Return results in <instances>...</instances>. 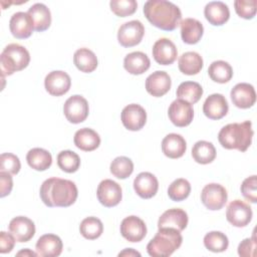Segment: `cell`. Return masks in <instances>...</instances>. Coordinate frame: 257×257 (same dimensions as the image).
Returning a JSON list of instances; mask_svg holds the SVG:
<instances>
[{"label":"cell","mask_w":257,"mask_h":257,"mask_svg":"<svg viewBox=\"0 0 257 257\" xmlns=\"http://www.w3.org/2000/svg\"><path fill=\"white\" fill-rule=\"evenodd\" d=\"M39 194L47 207H69L76 201L78 191L70 180L49 178L42 183Z\"/></svg>","instance_id":"1"},{"label":"cell","mask_w":257,"mask_h":257,"mask_svg":"<svg viewBox=\"0 0 257 257\" xmlns=\"http://www.w3.org/2000/svg\"><path fill=\"white\" fill-rule=\"evenodd\" d=\"M144 14L154 26L165 31L175 30L182 20L180 8L166 0L147 1L144 5Z\"/></svg>","instance_id":"2"},{"label":"cell","mask_w":257,"mask_h":257,"mask_svg":"<svg viewBox=\"0 0 257 257\" xmlns=\"http://www.w3.org/2000/svg\"><path fill=\"white\" fill-rule=\"evenodd\" d=\"M253 135L252 122L245 120L243 122H233L223 126L218 134V140L225 149L245 152L252 143Z\"/></svg>","instance_id":"3"},{"label":"cell","mask_w":257,"mask_h":257,"mask_svg":"<svg viewBox=\"0 0 257 257\" xmlns=\"http://www.w3.org/2000/svg\"><path fill=\"white\" fill-rule=\"evenodd\" d=\"M183 242L181 232L174 228H159L155 237L148 243L147 251L152 257H168L180 248Z\"/></svg>","instance_id":"4"},{"label":"cell","mask_w":257,"mask_h":257,"mask_svg":"<svg viewBox=\"0 0 257 257\" xmlns=\"http://www.w3.org/2000/svg\"><path fill=\"white\" fill-rule=\"evenodd\" d=\"M29 62L30 54L28 50L18 43H10L0 55L2 75H12L14 72L27 67Z\"/></svg>","instance_id":"5"},{"label":"cell","mask_w":257,"mask_h":257,"mask_svg":"<svg viewBox=\"0 0 257 257\" xmlns=\"http://www.w3.org/2000/svg\"><path fill=\"white\" fill-rule=\"evenodd\" d=\"M227 190L217 183L206 185L201 192V201L203 205L212 211L222 209L227 203Z\"/></svg>","instance_id":"6"},{"label":"cell","mask_w":257,"mask_h":257,"mask_svg":"<svg viewBox=\"0 0 257 257\" xmlns=\"http://www.w3.org/2000/svg\"><path fill=\"white\" fill-rule=\"evenodd\" d=\"M88 102L78 94H74L66 99L63 105V112L66 119L72 123H79L86 119L88 116Z\"/></svg>","instance_id":"7"},{"label":"cell","mask_w":257,"mask_h":257,"mask_svg":"<svg viewBox=\"0 0 257 257\" xmlns=\"http://www.w3.org/2000/svg\"><path fill=\"white\" fill-rule=\"evenodd\" d=\"M145 34V27L139 20H132L120 25L117 31L118 43L123 47L138 45Z\"/></svg>","instance_id":"8"},{"label":"cell","mask_w":257,"mask_h":257,"mask_svg":"<svg viewBox=\"0 0 257 257\" xmlns=\"http://www.w3.org/2000/svg\"><path fill=\"white\" fill-rule=\"evenodd\" d=\"M252 209L251 207L241 200L232 201L226 211V218L229 223L235 227H245L252 220Z\"/></svg>","instance_id":"9"},{"label":"cell","mask_w":257,"mask_h":257,"mask_svg":"<svg viewBox=\"0 0 257 257\" xmlns=\"http://www.w3.org/2000/svg\"><path fill=\"white\" fill-rule=\"evenodd\" d=\"M96 195L99 203L107 208L118 205L122 197L120 186L110 179H105L99 183Z\"/></svg>","instance_id":"10"},{"label":"cell","mask_w":257,"mask_h":257,"mask_svg":"<svg viewBox=\"0 0 257 257\" xmlns=\"http://www.w3.org/2000/svg\"><path fill=\"white\" fill-rule=\"evenodd\" d=\"M168 115L170 120L179 127L189 125L194 117V109L191 103L183 100H174L168 109Z\"/></svg>","instance_id":"11"},{"label":"cell","mask_w":257,"mask_h":257,"mask_svg":"<svg viewBox=\"0 0 257 257\" xmlns=\"http://www.w3.org/2000/svg\"><path fill=\"white\" fill-rule=\"evenodd\" d=\"M121 122L128 131H140L146 124L147 112L145 108L137 103H131L121 111Z\"/></svg>","instance_id":"12"},{"label":"cell","mask_w":257,"mask_h":257,"mask_svg":"<svg viewBox=\"0 0 257 257\" xmlns=\"http://www.w3.org/2000/svg\"><path fill=\"white\" fill-rule=\"evenodd\" d=\"M44 86L49 94L53 96H60L69 90L71 86V79L65 71L54 70L45 76Z\"/></svg>","instance_id":"13"},{"label":"cell","mask_w":257,"mask_h":257,"mask_svg":"<svg viewBox=\"0 0 257 257\" xmlns=\"http://www.w3.org/2000/svg\"><path fill=\"white\" fill-rule=\"evenodd\" d=\"M120 234L128 242H140L147 235V226L141 218L128 216L121 221Z\"/></svg>","instance_id":"14"},{"label":"cell","mask_w":257,"mask_h":257,"mask_svg":"<svg viewBox=\"0 0 257 257\" xmlns=\"http://www.w3.org/2000/svg\"><path fill=\"white\" fill-rule=\"evenodd\" d=\"M9 232L13 235L16 242H28L35 234V225L32 220L24 216L13 218L9 223Z\"/></svg>","instance_id":"15"},{"label":"cell","mask_w":257,"mask_h":257,"mask_svg":"<svg viewBox=\"0 0 257 257\" xmlns=\"http://www.w3.org/2000/svg\"><path fill=\"white\" fill-rule=\"evenodd\" d=\"M9 28L15 38L25 39L32 34L34 30V24L27 12L19 11L11 16L9 21Z\"/></svg>","instance_id":"16"},{"label":"cell","mask_w":257,"mask_h":257,"mask_svg":"<svg viewBox=\"0 0 257 257\" xmlns=\"http://www.w3.org/2000/svg\"><path fill=\"white\" fill-rule=\"evenodd\" d=\"M172 80L170 75L163 70H157L150 74L146 79L147 91L155 96L161 97L165 95L171 88Z\"/></svg>","instance_id":"17"},{"label":"cell","mask_w":257,"mask_h":257,"mask_svg":"<svg viewBox=\"0 0 257 257\" xmlns=\"http://www.w3.org/2000/svg\"><path fill=\"white\" fill-rule=\"evenodd\" d=\"M177 47L169 38H160L153 46V56L159 64H172L177 59Z\"/></svg>","instance_id":"18"},{"label":"cell","mask_w":257,"mask_h":257,"mask_svg":"<svg viewBox=\"0 0 257 257\" xmlns=\"http://www.w3.org/2000/svg\"><path fill=\"white\" fill-rule=\"evenodd\" d=\"M232 102L239 108H249L256 101V92L252 84L247 82L237 83L230 93Z\"/></svg>","instance_id":"19"},{"label":"cell","mask_w":257,"mask_h":257,"mask_svg":"<svg viewBox=\"0 0 257 257\" xmlns=\"http://www.w3.org/2000/svg\"><path fill=\"white\" fill-rule=\"evenodd\" d=\"M228 110V101L221 93L209 95L203 104V112L210 119H220L227 114Z\"/></svg>","instance_id":"20"},{"label":"cell","mask_w":257,"mask_h":257,"mask_svg":"<svg viewBox=\"0 0 257 257\" xmlns=\"http://www.w3.org/2000/svg\"><path fill=\"white\" fill-rule=\"evenodd\" d=\"M134 189L136 193L143 199L153 198L159 189L158 179L152 173H140L134 180Z\"/></svg>","instance_id":"21"},{"label":"cell","mask_w":257,"mask_h":257,"mask_svg":"<svg viewBox=\"0 0 257 257\" xmlns=\"http://www.w3.org/2000/svg\"><path fill=\"white\" fill-rule=\"evenodd\" d=\"M63 244L61 239L54 234H44L36 242L35 250L38 256L55 257L62 252Z\"/></svg>","instance_id":"22"},{"label":"cell","mask_w":257,"mask_h":257,"mask_svg":"<svg viewBox=\"0 0 257 257\" xmlns=\"http://www.w3.org/2000/svg\"><path fill=\"white\" fill-rule=\"evenodd\" d=\"M188 225V215L183 209L173 208L165 211L158 221L159 228H174L183 231Z\"/></svg>","instance_id":"23"},{"label":"cell","mask_w":257,"mask_h":257,"mask_svg":"<svg viewBox=\"0 0 257 257\" xmlns=\"http://www.w3.org/2000/svg\"><path fill=\"white\" fill-rule=\"evenodd\" d=\"M204 15L210 24L214 26H221L229 20L230 11L224 2L212 1L205 6Z\"/></svg>","instance_id":"24"},{"label":"cell","mask_w":257,"mask_h":257,"mask_svg":"<svg viewBox=\"0 0 257 257\" xmlns=\"http://www.w3.org/2000/svg\"><path fill=\"white\" fill-rule=\"evenodd\" d=\"M187 150L185 139L179 134H169L162 141V151L170 159L183 157Z\"/></svg>","instance_id":"25"},{"label":"cell","mask_w":257,"mask_h":257,"mask_svg":"<svg viewBox=\"0 0 257 257\" xmlns=\"http://www.w3.org/2000/svg\"><path fill=\"white\" fill-rule=\"evenodd\" d=\"M151 65L149 56L142 51H134L125 55L123 59L124 69L134 75L143 74Z\"/></svg>","instance_id":"26"},{"label":"cell","mask_w":257,"mask_h":257,"mask_svg":"<svg viewBox=\"0 0 257 257\" xmlns=\"http://www.w3.org/2000/svg\"><path fill=\"white\" fill-rule=\"evenodd\" d=\"M182 40L187 44H196L204 33L203 24L195 18H185L181 21Z\"/></svg>","instance_id":"27"},{"label":"cell","mask_w":257,"mask_h":257,"mask_svg":"<svg viewBox=\"0 0 257 257\" xmlns=\"http://www.w3.org/2000/svg\"><path fill=\"white\" fill-rule=\"evenodd\" d=\"M74 145L84 152H91L97 149L100 145L99 135L92 128L82 127L74 134Z\"/></svg>","instance_id":"28"},{"label":"cell","mask_w":257,"mask_h":257,"mask_svg":"<svg viewBox=\"0 0 257 257\" xmlns=\"http://www.w3.org/2000/svg\"><path fill=\"white\" fill-rule=\"evenodd\" d=\"M27 13L33 21L34 30L42 32L49 28L51 24V13L46 5L43 3H35L28 9Z\"/></svg>","instance_id":"29"},{"label":"cell","mask_w":257,"mask_h":257,"mask_svg":"<svg viewBox=\"0 0 257 257\" xmlns=\"http://www.w3.org/2000/svg\"><path fill=\"white\" fill-rule=\"evenodd\" d=\"M179 69L186 75H195L203 68V58L195 51L183 53L179 58Z\"/></svg>","instance_id":"30"},{"label":"cell","mask_w":257,"mask_h":257,"mask_svg":"<svg viewBox=\"0 0 257 257\" xmlns=\"http://www.w3.org/2000/svg\"><path fill=\"white\" fill-rule=\"evenodd\" d=\"M73 62L78 70L90 73L97 67V57L93 51L82 47L77 49L73 55Z\"/></svg>","instance_id":"31"},{"label":"cell","mask_w":257,"mask_h":257,"mask_svg":"<svg viewBox=\"0 0 257 257\" xmlns=\"http://www.w3.org/2000/svg\"><path fill=\"white\" fill-rule=\"evenodd\" d=\"M26 161L30 168L36 171H45L52 164L51 154L41 148H33L26 155Z\"/></svg>","instance_id":"32"},{"label":"cell","mask_w":257,"mask_h":257,"mask_svg":"<svg viewBox=\"0 0 257 257\" xmlns=\"http://www.w3.org/2000/svg\"><path fill=\"white\" fill-rule=\"evenodd\" d=\"M203 95V87L196 81H184L177 88V97L191 104L199 101Z\"/></svg>","instance_id":"33"},{"label":"cell","mask_w":257,"mask_h":257,"mask_svg":"<svg viewBox=\"0 0 257 257\" xmlns=\"http://www.w3.org/2000/svg\"><path fill=\"white\" fill-rule=\"evenodd\" d=\"M193 159L202 165L212 163L216 158V149L214 145L207 141L197 142L192 149Z\"/></svg>","instance_id":"34"},{"label":"cell","mask_w":257,"mask_h":257,"mask_svg":"<svg viewBox=\"0 0 257 257\" xmlns=\"http://www.w3.org/2000/svg\"><path fill=\"white\" fill-rule=\"evenodd\" d=\"M210 78L218 83H226L233 76L231 65L224 60H216L212 62L208 68Z\"/></svg>","instance_id":"35"},{"label":"cell","mask_w":257,"mask_h":257,"mask_svg":"<svg viewBox=\"0 0 257 257\" xmlns=\"http://www.w3.org/2000/svg\"><path fill=\"white\" fill-rule=\"evenodd\" d=\"M80 234L88 240L97 239L103 232L102 222L96 217H87L83 219L79 226Z\"/></svg>","instance_id":"36"},{"label":"cell","mask_w":257,"mask_h":257,"mask_svg":"<svg viewBox=\"0 0 257 257\" xmlns=\"http://www.w3.org/2000/svg\"><path fill=\"white\" fill-rule=\"evenodd\" d=\"M205 247L212 252H224L229 245L228 237L220 231H211L204 237Z\"/></svg>","instance_id":"37"},{"label":"cell","mask_w":257,"mask_h":257,"mask_svg":"<svg viewBox=\"0 0 257 257\" xmlns=\"http://www.w3.org/2000/svg\"><path fill=\"white\" fill-rule=\"evenodd\" d=\"M134 172V163L127 157H117L110 164V173L117 179H126Z\"/></svg>","instance_id":"38"},{"label":"cell","mask_w":257,"mask_h":257,"mask_svg":"<svg viewBox=\"0 0 257 257\" xmlns=\"http://www.w3.org/2000/svg\"><path fill=\"white\" fill-rule=\"evenodd\" d=\"M191 193L190 183L183 178L175 180L168 188V196L172 201L180 202L189 197Z\"/></svg>","instance_id":"39"},{"label":"cell","mask_w":257,"mask_h":257,"mask_svg":"<svg viewBox=\"0 0 257 257\" xmlns=\"http://www.w3.org/2000/svg\"><path fill=\"white\" fill-rule=\"evenodd\" d=\"M57 165L66 173H74L79 169L80 159L79 156L72 151H62L57 155Z\"/></svg>","instance_id":"40"},{"label":"cell","mask_w":257,"mask_h":257,"mask_svg":"<svg viewBox=\"0 0 257 257\" xmlns=\"http://www.w3.org/2000/svg\"><path fill=\"white\" fill-rule=\"evenodd\" d=\"M109 6L116 16L126 17L136 12L138 3L136 0H111Z\"/></svg>","instance_id":"41"},{"label":"cell","mask_w":257,"mask_h":257,"mask_svg":"<svg viewBox=\"0 0 257 257\" xmlns=\"http://www.w3.org/2000/svg\"><path fill=\"white\" fill-rule=\"evenodd\" d=\"M21 169L19 158L11 153H3L0 157V172L16 175Z\"/></svg>","instance_id":"42"},{"label":"cell","mask_w":257,"mask_h":257,"mask_svg":"<svg viewBox=\"0 0 257 257\" xmlns=\"http://www.w3.org/2000/svg\"><path fill=\"white\" fill-rule=\"evenodd\" d=\"M256 0H236L234 7L236 13L244 19H252L256 14Z\"/></svg>","instance_id":"43"},{"label":"cell","mask_w":257,"mask_h":257,"mask_svg":"<svg viewBox=\"0 0 257 257\" xmlns=\"http://www.w3.org/2000/svg\"><path fill=\"white\" fill-rule=\"evenodd\" d=\"M256 187H257V177L255 175L246 178L241 185V193L243 197L251 203L257 202Z\"/></svg>","instance_id":"44"},{"label":"cell","mask_w":257,"mask_h":257,"mask_svg":"<svg viewBox=\"0 0 257 257\" xmlns=\"http://www.w3.org/2000/svg\"><path fill=\"white\" fill-rule=\"evenodd\" d=\"M256 239L253 234L252 238L244 239L238 246V254L242 257H253L255 255Z\"/></svg>","instance_id":"45"},{"label":"cell","mask_w":257,"mask_h":257,"mask_svg":"<svg viewBox=\"0 0 257 257\" xmlns=\"http://www.w3.org/2000/svg\"><path fill=\"white\" fill-rule=\"evenodd\" d=\"M15 241L16 240L11 233L9 234L2 231L0 233V253L5 254V253L11 252L12 249L14 248Z\"/></svg>","instance_id":"46"},{"label":"cell","mask_w":257,"mask_h":257,"mask_svg":"<svg viewBox=\"0 0 257 257\" xmlns=\"http://www.w3.org/2000/svg\"><path fill=\"white\" fill-rule=\"evenodd\" d=\"M0 183H1L0 197L3 198L9 195L13 188V180L11 175L5 172H0Z\"/></svg>","instance_id":"47"},{"label":"cell","mask_w":257,"mask_h":257,"mask_svg":"<svg viewBox=\"0 0 257 257\" xmlns=\"http://www.w3.org/2000/svg\"><path fill=\"white\" fill-rule=\"evenodd\" d=\"M118 256H128L130 257V256H141V254L132 248H126L123 251H121L118 254Z\"/></svg>","instance_id":"48"},{"label":"cell","mask_w":257,"mask_h":257,"mask_svg":"<svg viewBox=\"0 0 257 257\" xmlns=\"http://www.w3.org/2000/svg\"><path fill=\"white\" fill-rule=\"evenodd\" d=\"M16 255L17 256H21V255H23V256H38L36 252H33L30 249H23V250L19 251Z\"/></svg>","instance_id":"49"}]
</instances>
